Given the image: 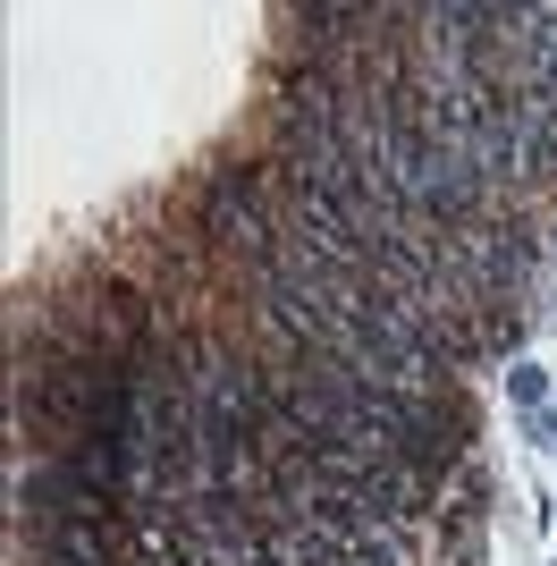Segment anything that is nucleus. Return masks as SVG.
Listing matches in <instances>:
<instances>
[{
	"instance_id": "nucleus-1",
	"label": "nucleus",
	"mask_w": 557,
	"mask_h": 566,
	"mask_svg": "<svg viewBox=\"0 0 557 566\" xmlns=\"http://www.w3.org/2000/svg\"><path fill=\"white\" fill-rule=\"evenodd\" d=\"M195 229L220 245V254L254 280V271H271L278 245H287V212H278V178L271 161H220L203 178V195H195Z\"/></svg>"
},
{
	"instance_id": "nucleus-2",
	"label": "nucleus",
	"mask_w": 557,
	"mask_h": 566,
	"mask_svg": "<svg viewBox=\"0 0 557 566\" xmlns=\"http://www.w3.org/2000/svg\"><path fill=\"white\" fill-rule=\"evenodd\" d=\"M507 398H515V415H540V398H549L540 364H524V355H515V364H507Z\"/></svg>"
}]
</instances>
